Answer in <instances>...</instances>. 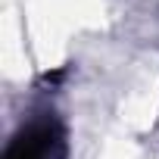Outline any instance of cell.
Returning a JSON list of instances; mask_svg holds the SVG:
<instances>
[{
    "instance_id": "cell-1",
    "label": "cell",
    "mask_w": 159,
    "mask_h": 159,
    "mask_svg": "<svg viewBox=\"0 0 159 159\" xmlns=\"http://www.w3.org/2000/svg\"><path fill=\"white\" fill-rule=\"evenodd\" d=\"M62 147V131L53 119H44V122H34L28 128H22L10 150H7V159H56Z\"/></svg>"
}]
</instances>
